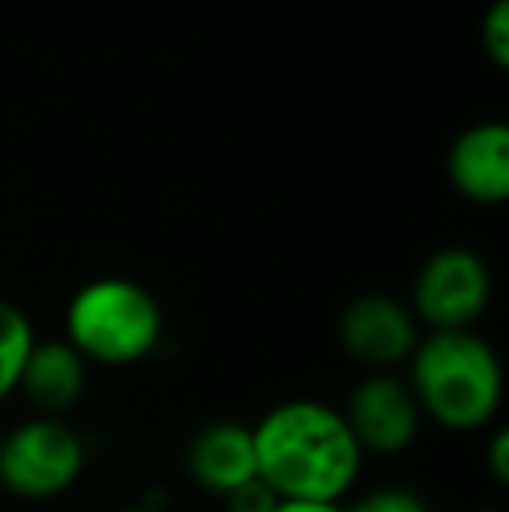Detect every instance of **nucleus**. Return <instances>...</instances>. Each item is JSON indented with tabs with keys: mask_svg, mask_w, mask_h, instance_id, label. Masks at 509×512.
Returning <instances> with one entry per match:
<instances>
[{
	"mask_svg": "<svg viewBox=\"0 0 509 512\" xmlns=\"http://www.w3.org/2000/svg\"><path fill=\"white\" fill-rule=\"evenodd\" d=\"M335 338L367 373H394L412 359L422 328L405 300L391 293H360L339 310Z\"/></svg>",
	"mask_w": 509,
	"mask_h": 512,
	"instance_id": "nucleus-6",
	"label": "nucleus"
},
{
	"mask_svg": "<svg viewBox=\"0 0 509 512\" xmlns=\"http://www.w3.org/2000/svg\"><path fill=\"white\" fill-rule=\"evenodd\" d=\"M91 366L67 338H35L32 352L21 370L18 391L35 408V415L63 418L70 408L81 405L88 391Z\"/></svg>",
	"mask_w": 509,
	"mask_h": 512,
	"instance_id": "nucleus-10",
	"label": "nucleus"
},
{
	"mask_svg": "<svg viewBox=\"0 0 509 512\" xmlns=\"http://www.w3.org/2000/svg\"><path fill=\"white\" fill-rule=\"evenodd\" d=\"M220 502H224V512H272L279 499L255 478V481H248L245 488H238V492H231Z\"/></svg>",
	"mask_w": 509,
	"mask_h": 512,
	"instance_id": "nucleus-14",
	"label": "nucleus"
},
{
	"mask_svg": "<svg viewBox=\"0 0 509 512\" xmlns=\"http://www.w3.org/2000/svg\"><path fill=\"white\" fill-rule=\"evenodd\" d=\"M342 418L363 457H398L419 439L426 422L412 387L398 373H367L356 380L342 405Z\"/></svg>",
	"mask_w": 509,
	"mask_h": 512,
	"instance_id": "nucleus-7",
	"label": "nucleus"
},
{
	"mask_svg": "<svg viewBox=\"0 0 509 512\" xmlns=\"http://www.w3.org/2000/svg\"><path fill=\"white\" fill-rule=\"evenodd\" d=\"M272 512H342V506H335V502H286V499H279Z\"/></svg>",
	"mask_w": 509,
	"mask_h": 512,
	"instance_id": "nucleus-16",
	"label": "nucleus"
},
{
	"mask_svg": "<svg viewBox=\"0 0 509 512\" xmlns=\"http://www.w3.org/2000/svg\"><path fill=\"white\" fill-rule=\"evenodd\" d=\"M119 512H164V509H157V506H126V509H119Z\"/></svg>",
	"mask_w": 509,
	"mask_h": 512,
	"instance_id": "nucleus-17",
	"label": "nucleus"
},
{
	"mask_svg": "<svg viewBox=\"0 0 509 512\" xmlns=\"http://www.w3.org/2000/svg\"><path fill=\"white\" fill-rule=\"evenodd\" d=\"M185 474L203 492L227 499L258 478L252 425L238 418L206 422L185 446Z\"/></svg>",
	"mask_w": 509,
	"mask_h": 512,
	"instance_id": "nucleus-9",
	"label": "nucleus"
},
{
	"mask_svg": "<svg viewBox=\"0 0 509 512\" xmlns=\"http://www.w3.org/2000/svg\"><path fill=\"white\" fill-rule=\"evenodd\" d=\"M35 328L18 304L0 297V401L18 394V380L25 370V359L35 345Z\"/></svg>",
	"mask_w": 509,
	"mask_h": 512,
	"instance_id": "nucleus-11",
	"label": "nucleus"
},
{
	"mask_svg": "<svg viewBox=\"0 0 509 512\" xmlns=\"http://www.w3.org/2000/svg\"><path fill=\"white\" fill-rule=\"evenodd\" d=\"M478 42H482V53L492 67L496 70L509 67V0H492L489 4V11L482 14Z\"/></svg>",
	"mask_w": 509,
	"mask_h": 512,
	"instance_id": "nucleus-13",
	"label": "nucleus"
},
{
	"mask_svg": "<svg viewBox=\"0 0 509 512\" xmlns=\"http://www.w3.org/2000/svg\"><path fill=\"white\" fill-rule=\"evenodd\" d=\"M88 467V443L53 415H32L0 436V485L25 502H49L67 495Z\"/></svg>",
	"mask_w": 509,
	"mask_h": 512,
	"instance_id": "nucleus-4",
	"label": "nucleus"
},
{
	"mask_svg": "<svg viewBox=\"0 0 509 512\" xmlns=\"http://www.w3.org/2000/svg\"><path fill=\"white\" fill-rule=\"evenodd\" d=\"M485 471L496 485H509V432L503 425H492V436L485 443Z\"/></svg>",
	"mask_w": 509,
	"mask_h": 512,
	"instance_id": "nucleus-15",
	"label": "nucleus"
},
{
	"mask_svg": "<svg viewBox=\"0 0 509 512\" xmlns=\"http://www.w3.org/2000/svg\"><path fill=\"white\" fill-rule=\"evenodd\" d=\"M478 512H503V509H478Z\"/></svg>",
	"mask_w": 509,
	"mask_h": 512,
	"instance_id": "nucleus-18",
	"label": "nucleus"
},
{
	"mask_svg": "<svg viewBox=\"0 0 509 512\" xmlns=\"http://www.w3.org/2000/svg\"><path fill=\"white\" fill-rule=\"evenodd\" d=\"M63 338L88 359V366H133L161 345L164 310L136 279H91L67 300Z\"/></svg>",
	"mask_w": 509,
	"mask_h": 512,
	"instance_id": "nucleus-3",
	"label": "nucleus"
},
{
	"mask_svg": "<svg viewBox=\"0 0 509 512\" xmlns=\"http://www.w3.org/2000/svg\"><path fill=\"white\" fill-rule=\"evenodd\" d=\"M447 182L475 206H503L509 199V126L485 119L457 133L447 150Z\"/></svg>",
	"mask_w": 509,
	"mask_h": 512,
	"instance_id": "nucleus-8",
	"label": "nucleus"
},
{
	"mask_svg": "<svg viewBox=\"0 0 509 512\" xmlns=\"http://www.w3.org/2000/svg\"><path fill=\"white\" fill-rule=\"evenodd\" d=\"M342 512H433L429 502L419 492L401 485L370 488V492L356 495L353 502H342Z\"/></svg>",
	"mask_w": 509,
	"mask_h": 512,
	"instance_id": "nucleus-12",
	"label": "nucleus"
},
{
	"mask_svg": "<svg viewBox=\"0 0 509 512\" xmlns=\"http://www.w3.org/2000/svg\"><path fill=\"white\" fill-rule=\"evenodd\" d=\"M258 481L286 502H342L363 474V450L342 408L321 398H286L252 425Z\"/></svg>",
	"mask_w": 509,
	"mask_h": 512,
	"instance_id": "nucleus-1",
	"label": "nucleus"
},
{
	"mask_svg": "<svg viewBox=\"0 0 509 512\" xmlns=\"http://www.w3.org/2000/svg\"><path fill=\"white\" fill-rule=\"evenodd\" d=\"M405 366L415 405L436 429L471 436L496 425L506 398V370L496 345L475 328L422 331Z\"/></svg>",
	"mask_w": 509,
	"mask_h": 512,
	"instance_id": "nucleus-2",
	"label": "nucleus"
},
{
	"mask_svg": "<svg viewBox=\"0 0 509 512\" xmlns=\"http://www.w3.org/2000/svg\"><path fill=\"white\" fill-rule=\"evenodd\" d=\"M492 269L475 248L450 244L415 269L408 310L426 331H468L492 304Z\"/></svg>",
	"mask_w": 509,
	"mask_h": 512,
	"instance_id": "nucleus-5",
	"label": "nucleus"
}]
</instances>
